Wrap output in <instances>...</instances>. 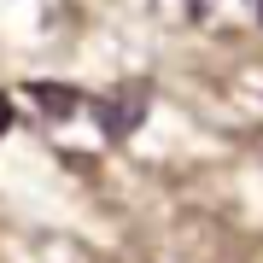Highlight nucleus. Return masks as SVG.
Segmentation results:
<instances>
[{
	"label": "nucleus",
	"mask_w": 263,
	"mask_h": 263,
	"mask_svg": "<svg viewBox=\"0 0 263 263\" xmlns=\"http://www.w3.org/2000/svg\"><path fill=\"white\" fill-rule=\"evenodd\" d=\"M6 129H12V100L0 94V141H6Z\"/></svg>",
	"instance_id": "nucleus-3"
},
{
	"label": "nucleus",
	"mask_w": 263,
	"mask_h": 263,
	"mask_svg": "<svg viewBox=\"0 0 263 263\" xmlns=\"http://www.w3.org/2000/svg\"><path fill=\"white\" fill-rule=\"evenodd\" d=\"M29 100H35L47 117H70L76 105H82V94H76V88H65V82H29Z\"/></svg>",
	"instance_id": "nucleus-2"
},
{
	"label": "nucleus",
	"mask_w": 263,
	"mask_h": 263,
	"mask_svg": "<svg viewBox=\"0 0 263 263\" xmlns=\"http://www.w3.org/2000/svg\"><path fill=\"white\" fill-rule=\"evenodd\" d=\"M141 111H146V88H117V94L94 100V117H100L105 141H129V135L141 129Z\"/></svg>",
	"instance_id": "nucleus-1"
},
{
	"label": "nucleus",
	"mask_w": 263,
	"mask_h": 263,
	"mask_svg": "<svg viewBox=\"0 0 263 263\" xmlns=\"http://www.w3.org/2000/svg\"><path fill=\"white\" fill-rule=\"evenodd\" d=\"M246 6H252V12H257V18H263V0H246Z\"/></svg>",
	"instance_id": "nucleus-4"
}]
</instances>
